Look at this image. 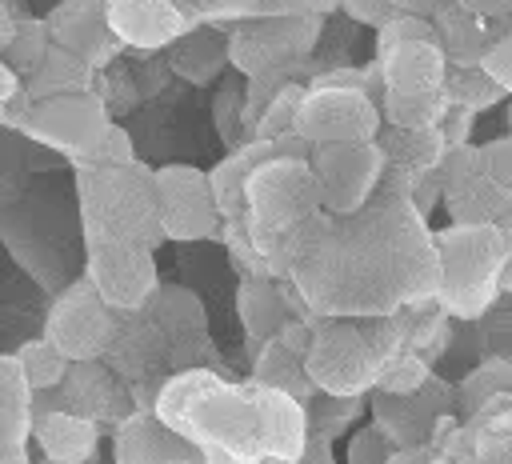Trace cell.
I'll return each instance as SVG.
<instances>
[{
	"label": "cell",
	"mask_w": 512,
	"mask_h": 464,
	"mask_svg": "<svg viewBox=\"0 0 512 464\" xmlns=\"http://www.w3.org/2000/svg\"><path fill=\"white\" fill-rule=\"evenodd\" d=\"M412 168L388 164L356 212L312 208L268 256V272L300 288L316 316H380L436 300L440 252L408 196Z\"/></svg>",
	"instance_id": "cell-1"
},
{
	"label": "cell",
	"mask_w": 512,
	"mask_h": 464,
	"mask_svg": "<svg viewBox=\"0 0 512 464\" xmlns=\"http://www.w3.org/2000/svg\"><path fill=\"white\" fill-rule=\"evenodd\" d=\"M156 416L188 436L204 460H300L308 412L272 384H228L212 372H180L156 396Z\"/></svg>",
	"instance_id": "cell-2"
},
{
	"label": "cell",
	"mask_w": 512,
	"mask_h": 464,
	"mask_svg": "<svg viewBox=\"0 0 512 464\" xmlns=\"http://www.w3.org/2000/svg\"><path fill=\"white\" fill-rule=\"evenodd\" d=\"M80 200L88 240H132L156 248L164 240L156 172L144 164H80Z\"/></svg>",
	"instance_id": "cell-3"
},
{
	"label": "cell",
	"mask_w": 512,
	"mask_h": 464,
	"mask_svg": "<svg viewBox=\"0 0 512 464\" xmlns=\"http://www.w3.org/2000/svg\"><path fill=\"white\" fill-rule=\"evenodd\" d=\"M440 252V288L436 308L452 320H472L492 308L500 296L504 272V240L496 224H448L436 232Z\"/></svg>",
	"instance_id": "cell-4"
},
{
	"label": "cell",
	"mask_w": 512,
	"mask_h": 464,
	"mask_svg": "<svg viewBox=\"0 0 512 464\" xmlns=\"http://www.w3.org/2000/svg\"><path fill=\"white\" fill-rule=\"evenodd\" d=\"M384 356L368 340L364 324L352 316H316L312 324V344L304 352V368L320 392H344V396H364L376 388Z\"/></svg>",
	"instance_id": "cell-5"
},
{
	"label": "cell",
	"mask_w": 512,
	"mask_h": 464,
	"mask_svg": "<svg viewBox=\"0 0 512 464\" xmlns=\"http://www.w3.org/2000/svg\"><path fill=\"white\" fill-rule=\"evenodd\" d=\"M324 16H244L228 24V64L244 76L268 68H300L320 40Z\"/></svg>",
	"instance_id": "cell-6"
},
{
	"label": "cell",
	"mask_w": 512,
	"mask_h": 464,
	"mask_svg": "<svg viewBox=\"0 0 512 464\" xmlns=\"http://www.w3.org/2000/svg\"><path fill=\"white\" fill-rule=\"evenodd\" d=\"M308 164L328 212H356L380 188L388 156L376 140H328L308 148Z\"/></svg>",
	"instance_id": "cell-7"
},
{
	"label": "cell",
	"mask_w": 512,
	"mask_h": 464,
	"mask_svg": "<svg viewBox=\"0 0 512 464\" xmlns=\"http://www.w3.org/2000/svg\"><path fill=\"white\" fill-rule=\"evenodd\" d=\"M384 116L380 100L364 88L352 84H308L296 128L308 144H328V140H376Z\"/></svg>",
	"instance_id": "cell-8"
},
{
	"label": "cell",
	"mask_w": 512,
	"mask_h": 464,
	"mask_svg": "<svg viewBox=\"0 0 512 464\" xmlns=\"http://www.w3.org/2000/svg\"><path fill=\"white\" fill-rule=\"evenodd\" d=\"M156 200H160V224L164 240H208L220 232L224 216L212 196L208 172L192 164H164L156 168Z\"/></svg>",
	"instance_id": "cell-9"
},
{
	"label": "cell",
	"mask_w": 512,
	"mask_h": 464,
	"mask_svg": "<svg viewBox=\"0 0 512 464\" xmlns=\"http://www.w3.org/2000/svg\"><path fill=\"white\" fill-rule=\"evenodd\" d=\"M88 280L116 312L144 308L160 288L152 248L132 240H88Z\"/></svg>",
	"instance_id": "cell-10"
},
{
	"label": "cell",
	"mask_w": 512,
	"mask_h": 464,
	"mask_svg": "<svg viewBox=\"0 0 512 464\" xmlns=\"http://www.w3.org/2000/svg\"><path fill=\"white\" fill-rule=\"evenodd\" d=\"M20 128L60 152H72V156H84L108 128L104 120V108L100 100L80 88V92H60V96H44V100H32Z\"/></svg>",
	"instance_id": "cell-11"
},
{
	"label": "cell",
	"mask_w": 512,
	"mask_h": 464,
	"mask_svg": "<svg viewBox=\"0 0 512 464\" xmlns=\"http://www.w3.org/2000/svg\"><path fill=\"white\" fill-rule=\"evenodd\" d=\"M112 312L116 308L96 292V284L80 280L56 300V308L48 316V340L56 348H64L68 360H96L116 336Z\"/></svg>",
	"instance_id": "cell-12"
},
{
	"label": "cell",
	"mask_w": 512,
	"mask_h": 464,
	"mask_svg": "<svg viewBox=\"0 0 512 464\" xmlns=\"http://www.w3.org/2000/svg\"><path fill=\"white\" fill-rule=\"evenodd\" d=\"M452 408L448 384L428 376L416 392H376L372 388V420L400 444H428L436 420Z\"/></svg>",
	"instance_id": "cell-13"
},
{
	"label": "cell",
	"mask_w": 512,
	"mask_h": 464,
	"mask_svg": "<svg viewBox=\"0 0 512 464\" xmlns=\"http://www.w3.org/2000/svg\"><path fill=\"white\" fill-rule=\"evenodd\" d=\"M104 12L116 40L144 52L168 48L196 24L180 0H104Z\"/></svg>",
	"instance_id": "cell-14"
},
{
	"label": "cell",
	"mask_w": 512,
	"mask_h": 464,
	"mask_svg": "<svg viewBox=\"0 0 512 464\" xmlns=\"http://www.w3.org/2000/svg\"><path fill=\"white\" fill-rule=\"evenodd\" d=\"M48 36L56 44H64L68 52L84 56L92 68L104 64L120 40L116 32L108 28V12H104V0H64L52 16H48Z\"/></svg>",
	"instance_id": "cell-15"
},
{
	"label": "cell",
	"mask_w": 512,
	"mask_h": 464,
	"mask_svg": "<svg viewBox=\"0 0 512 464\" xmlns=\"http://www.w3.org/2000/svg\"><path fill=\"white\" fill-rule=\"evenodd\" d=\"M116 460H164V464H188V460H204V452L180 436L168 420H160L156 412H132L120 416L116 428Z\"/></svg>",
	"instance_id": "cell-16"
},
{
	"label": "cell",
	"mask_w": 512,
	"mask_h": 464,
	"mask_svg": "<svg viewBox=\"0 0 512 464\" xmlns=\"http://www.w3.org/2000/svg\"><path fill=\"white\" fill-rule=\"evenodd\" d=\"M380 80L392 92H444L448 56L440 40H404L376 56Z\"/></svg>",
	"instance_id": "cell-17"
},
{
	"label": "cell",
	"mask_w": 512,
	"mask_h": 464,
	"mask_svg": "<svg viewBox=\"0 0 512 464\" xmlns=\"http://www.w3.org/2000/svg\"><path fill=\"white\" fill-rule=\"evenodd\" d=\"M32 440L40 444L44 460L80 464V460H92V456H96L100 428H96V420L84 416V412L52 408V412H32Z\"/></svg>",
	"instance_id": "cell-18"
},
{
	"label": "cell",
	"mask_w": 512,
	"mask_h": 464,
	"mask_svg": "<svg viewBox=\"0 0 512 464\" xmlns=\"http://www.w3.org/2000/svg\"><path fill=\"white\" fill-rule=\"evenodd\" d=\"M444 208L452 224H496L512 208V188L480 168L460 180H444Z\"/></svg>",
	"instance_id": "cell-19"
},
{
	"label": "cell",
	"mask_w": 512,
	"mask_h": 464,
	"mask_svg": "<svg viewBox=\"0 0 512 464\" xmlns=\"http://www.w3.org/2000/svg\"><path fill=\"white\" fill-rule=\"evenodd\" d=\"M432 24H436V40L448 56V68H472V64L484 60V52L492 44V32H488L484 16H476V12H468L464 4L452 0L432 16Z\"/></svg>",
	"instance_id": "cell-20"
},
{
	"label": "cell",
	"mask_w": 512,
	"mask_h": 464,
	"mask_svg": "<svg viewBox=\"0 0 512 464\" xmlns=\"http://www.w3.org/2000/svg\"><path fill=\"white\" fill-rule=\"evenodd\" d=\"M236 312H240V324L252 344L276 336V328L292 316L276 276H244V284L236 292Z\"/></svg>",
	"instance_id": "cell-21"
},
{
	"label": "cell",
	"mask_w": 512,
	"mask_h": 464,
	"mask_svg": "<svg viewBox=\"0 0 512 464\" xmlns=\"http://www.w3.org/2000/svg\"><path fill=\"white\" fill-rule=\"evenodd\" d=\"M252 356H256V360H252V376H256L260 384H272V388L288 392V396L300 400V404H308V400L316 396V384H312V376H308V368H304V356L292 352V348H284L276 336L260 340Z\"/></svg>",
	"instance_id": "cell-22"
},
{
	"label": "cell",
	"mask_w": 512,
	"mask_h": 464,
	"mask_svg": "<svg viewBox=\"0 0 512 464\" xmlns=\"http://www.w3.org/2000/svg\"><path fill=\"white\" fill-rule=\"evenodd\" d=\"M376 144L384 148L388 164H404V168H436L448 152V140L440 132V124L432 128H392L380 124Z\"/></svg>",
	"instance_id": "cell-23"
},
{
	"label": "cell",
	"mask_w": 512,
	"mask_h": 464,
	"mask_svg": "<svg viewBox=\"0 0 512 464\" xmlns=\"http://www.w3.org/2000/svg\"><path fill=\"white\" fill-rule=\"evenodd\" d=\"M88 80H92V64L52 40L44 60L28 72V96L44 100V96H60V92H80V88H88Z\"/></svg>",
	"instance_id": "cell-24"
},
{
	"label": "cell",
	"mask_w": 512,
	"mask_h": 464,
	"mask_svg": "<svg viewBox=\"0 0 512 464\" xmlns=\"http://www.w3.org/2000/svg\"><path fill=\"white\" fill-rule=\"evenodd\" d=\"M172 64L192 76V80H208L228 64V36L216 28H188L180 40H172Z\"/></svg>",
	"instance_id": "cell-25"
},
{
	"label": "cell",
	"mask_w": 512,
	"mask_h": 464,
	"mask_svg": "<svg viewBox=\"0 0 512 464\" xmlns=\"http://www.w3.org/2000/svg\"><path fill=\"white\" fill-rule=\"evenodd\" d=\"M448 108L444 92H380V116L392 128H432Z\"/></svg>",
	"instance_id": "cell-26"
},
{
	"label": "cell",
	"mask_w": 512,
	"mask_h": 464,
	"mask_svg": "<svg viewBox=\"0 0 512 464\" xmlns=\"http://www.w3.org/2000/svg\"><path fill=\"white\" fill-rule=\"evenodd\" d=\"M16 360H20V368H24V376H28V384H32L36 392H56V388L64 384L68 368H72L68 352L56 348L48 336H44V340H28V344L16 352Z\"/></svg>",
	"instance_id": "cell-27"
},
{
	"label": "cell",
	"mask_w": 512,
	"mask_h": 464,
	"mask_svg": "<svg viewBox=\"0 0 512 464\" xmlns=\"http://www.w3.org/2000/svg\"><path fill=\"white\" fill-rule=\"evenodd\" d=\"M304 412H308V428L312 432H324V436H344V432H352V424L360 420V412H364V396H344V392H320L316 388V396L304 404Z\"/></svg>",
	"instance_id": "cell-28"
},
{
	"label": "cell",
	"mask_w": 512,
	"mask_h": 464,
	"mask_svg": "<svg viewBox=\"0 0 512 464\" xmlns=\"http://www.w3.org/2000/svg\"><path fill=\"white\" fill-rule=\"evenodd\" d=\"M444 96H448V104H464V108H472V112H484V108H492L500 96H508L480 64H472V68H448V76H444Z\"/></svg>",
	"instance_id": "cell-29"
},
{
	"label": "cell",
	"mask_w": 512,
	"mask_h": 464,
	"mask_svg": "<svg viewBox=\"0 0 512 464\" xmlns=\"http://www.w3.org/2000/svg\"><path fill=\"white\" fill-rule=\"evenodd\" d=\"M500 392H512V364L508 360H484L464 384H460V408L472 416L484 400L500 396Z\"/></svg>",
	"instance_id": "cell-30"
},
{
	"label": "cell",
	"mask_w": 512,
	"mask_h": 464,
	"mask_svg": "<svg viewBox=\"0 0 512 464\" xmlns=\"http://www.w3.org/2000/svg\"><path fill=\"white\" fill-rule=\"evenodd\" d=\"M304 92H308V84H300V80H288L268 104H264V112L256 116V136H284V132H292L296 128V112H300V100H304Z\"/></svg>",
	"instance_id": "cell-31"
},
{
	"label": "cell",
	"mask_w": 512,
	"mask_h": 464,
	"mask_svg": "<svg viewBox=\"0 0 512 464\" xmlns=\"http://www.w3.org/2000/svg\"><path fill=\"white\" fill-rule=\"evenodd\" d=\"M428 376H432V372H428V360H424L420 352L404 348V352H396V356H388V360L380 364L376 392H416Z\"/></svg>",
	"instance_id": "cell-32"
},
{
	"label": "cell",
	"mask_w": 512,
	"mask_h": 464,
	"mask_svg": "<svg viewBox=\"0 0 512 464\" xmlns=\"http://www.w3.org/2000/svg\"><path fill=\"white\" fill-rule=\"evenodd\" d=\"M52 48V36H48V24H28V28H20V32H12V40L4 44V56H8V64H12V72L20 76H28L40 60H44V52Z\"/></svg>",
	"instance_id": "cell-33"
},
{
	"label": "cell",
	"mask_w": 512,
	"mask_h": 464,
	"mask_svg": "<svg viewBox=\"0 0 512 464\" xmlns=\"http://www.w3.org/2000/svg\"><path fill=\"white\" fill-rule=\"evenodd\" d=\"M404 40H436V24L428 16H416V12H392L376 28V56L388 52L392 44H404Z\"/></svg>",
	"instance_id": "cell-34"
},
{
	"label": "cell",
	"mask_w": 512,
	"mask_h": 464,
	"mask_svg": "<svg viewBox=\"0 0 512 464\" xmlns=\"http://www.w3.org/2000/svg\"><path fill=\"white\" fill-rule=\"evenodd\" d=\"M392 448H396V440L372 420V424H364V428H356V432L348 436L344 456H348V464H388Z\"/></svg>",
	"instance_id": "cell-35"
},
{
	"label": "cell",
	"mask_w": 512,
	"mask_h": 464,
	"mask_svg": "<svg viewBox=\"0 0 512 464\" xmlns=\"http://www.w3.org/2000/svg\"><path fill=\"white\" fill-rule=\"evenodd\" d=\"M132 160H136L132 136H128L120 124H108L104 136H100L84 156H76V164H92V168H100V164H132Z\"/></svg>",
	"instance_id": "cell-36"
},
{
	"label": "cell",
	"mask_w": 512,
	"mask_h": 464,
	"mask_svg": "<svg viewBox=\"0 0 512 464\" xmlns=\"http://www.w3.org/2000/svg\"><path fill=\"white\" fill-rule=\"evenodd\" d=\"M480 68L512 96V16H500V32H492V44H488Z\"/></svg>",
	"instance_id": "cell-37"
},
{
	"label": "cell",
	"mask_w": 512,
	"mask_h": 464,
	"mask_svg": "<svg viewBox=\"0 0 512 464\" xmlns=\"http://www.w3.org/2000/svg\"><path fill=\"white\" fill-rule=\"evenodd\" d=\"M36 388L28 384L16 356H0V408H32Z\"/></svg>",
	"instance_id": "cell-38"
},
{
	"label": "cell",
	"mask_w": 512,
	"mask_h": 464,
	"mask_svg": "<svg viewBox=\"0 0 512 464\" xmlns=\"http://www.w3.org/2000/svg\"><path fill=\"white\" fill-rule=\"evenodd\" d=\"M332 8H340V0H260L256 4L260 16H328Z\"/></svg>",
	"instance_id": "cell-39"
},
{
	"label": "cell",
	"mask_w": 512,
	"mask_h": 464,
	"mask_svg": "<svg viewBox=\"0 0 512 464\" xmlns=\"http://www.w3.org/2000/svg\"><path fill=\"white\" fill-rule=\"evenodd\" d=\"M340 8L356 20V24H368V28H380L396 8L392 0H340Z\"/></svg>",
	"instance_id": "cell-40"
},
{
	"label": "cell",
	"mask_w": 512,
	"mask_h": 464,
	"mask_svg": "<svg viewBox=\"0 0 512 464\" xmlns=\"http://www.w3.org/2000/svg\"><path fill=\"white\" fill-rule=\"evenodd\" d=\"M484 160H488V172H492L500 184L512 188V136L484 144Z\"/></svg>",
	"instance_id": "cell-41"
},
{
	"label": "cell",
	"mask_w": 512,
	"mask_h": 464,
	"mask_svg": "<svg viewBox=\"0 0 512 464\" xmlns=\"http://www.w3.org/2000/svg\"><path fill=\"white\" fill-rule=\"evenodd\" d=\"M456 4H464L468 12H476V16H484V20L512 16V0H456Z\"/></svg>",
	"instance_id": "cell-42"
},
{
	"label": "cell",
	"mask_w": 512,
	"mask_h": 464,
	"mask_svg": "<svg viewBox=\"0 0 512 464\" xmlns=\"http://www.w3.org/2000/svg\"><path fill=\"white\" fill-rule=\"evenodd\" d=\"M444 4H452V0H392L396 12H416V16H428V20H432Z\"/></svg>",
	"instance_id": "cell-43"
},
{
	"label": "cell",
	"mask_w": 512,
	"mask_h": 464,
	"mask_svg": "<svg viewBox=\"0 0 512 464\" xmlns=\"http://www.w3.org/2000/svg\"><path fill=\"white\" fill-rule=\"evenodd\" d=\"M496 232H500V240H504V252H508V260H512V208L496 220Z\"/></svg>",
	"instance_id": "cell-44"
},
{
	"label": "cell",
	"mask_w": 512,
	"mask_h": 464,
	"mask_svg": "<svg viewBox=\"0 0 512 464\" xmlns=\"http://www.w3.org/2000/svg\"><path fill=\"white\" fill-rule=\"evenodd\" d=\"M16 92V72H12V64H0V100H8Z\"/></svg>",
	"instance_id": "cell-45"
},
{
	"label": "cell",
	"mask_w": 512,
	"mask_h": 464,
	"mask_svg": "<svg viewBox=\"0 0 512 464\" xmlns=\"http://www.w3.org/2000/svg\"><path fill=\"white\" fill-rule=\"evenodd\" d=\"M12 32H16V24H12V12L0 4V52H4V44L12 40Z\"/></svg>",
	"instance_id": "cell-46"
}]
</instances>
